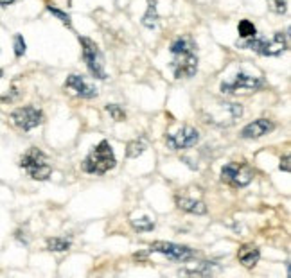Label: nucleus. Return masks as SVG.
<instances>
[{"label": "nucleus", "instance_id": "obj_18", "mask_svg": "<svg viewBox=\"0 0 291 278\" xmlns=\"http://www.w3.org/2000/svg\"><path fill=\"white\" fill-rule=\"evenodd\" d=\"M144 151H146V144H144L142 140H138V138L128 142V146H126V156H128V158H138Z\"/></svg>", "mask_w": 291, "mask_h": 278}, {"label": "nucleus", "instance_id": "obj_1", "mask_svg": "<svg viewBox=\"0 0 291 278\" xmlns=\"http://www.w3.org/2000/svg\"><path fill=\"white\" fill-rule=\"evenodd\" d=\"M171 70L176 79H187L198 72V56L194 52V43L189 38H178L171 43Z\"/></svg>", "mask_w": 291, "mask_h": 278}, {"label": "nucleus", "instance_id": "obj_21", "mask_svg": "<svg viewBox=\"0 0 291 278\" xmlns=\"http://www.w3.org/2000/svg\"><path fill=\"white\" fill-rule=\"evenodd\" d=\"M106 112L110 113L113 120H117V122H122V120H126V113H124V110L119 106V104H108Z\"/></svg>", "mask_w": 291, "mask_h": 278}, {"label": "nucleus", "instance_id": "obj_5", "mask_svg": "<svg viewBox=\"0 0 291 278\" xmlns=\"http://www.w3.org/2000/svg\"><path fill=\"white\" fill-rule=\"evenodd\" d=\"M81 49H83V58L86 63V68L95 79H106V70H104V56L101 49L97 47V43L92 42L90 38H79Z\"/></svg>", "mask_w": 291, "mask_h": 278}, {"label": "nucleus", "instance_id": "obj_8", "mask_svg": "<svg viewBox=\"0 0 291 278\" xmlns=\"http://www.w3.org/2000/svg\"><path fill=\"white\" fill-rule=\"evenodd\" d=\"M241 115H243V106L238 102H218V115L216 113L207 115L205 122L225 128V126L234 124L238 118H241Z\"/></svg>", "mask_w": 291, "mask_h": 278}, {"label": "nucleus", "instance_id": "obj_7", "mask_svg": "<svg viewBox=\"0 0 291 278\" xmlns=\"http://www.w3.org/2000/svg\"><path fill=\"white\" fill-rule=\"evenodd\" d=\"M264 81L261 77L250 76L244 72H239L230 83H221V92L223 94H252L256 90L262 88Z\"/></svg>", "mask_w": 291, "mask_h": 278}, {"label": "nucleus", "instance_id": "obj_23", "mask_svg": "<svg viewBox=\"0 0 291 278\" xmlns=\"http://www.w3.org/2000/svg\"><path fill=\"white\" fill-rule=\"evenodd\" d=\"M47 11H49V13H52L54 16L58 18V20H61V22H63V24H65L67 27H70V16H68L67 13L60 11V9H56V7H52V6H47Z\"/></svg>", "mask_w": 291, "mask_h": 278}, {"label": "nucleus", "instance_id": "obj_14", "mask_svg": "<svg viewBox=\"0 0 291 278\" xmlns=\"http://www.w3.org/2000/svg\"><path fill=\"white\" fill-rule=\"evenodd\" d=\"M238 259L244 267H248L250 269V267H254L257 262H259V259H261V251H259V248L254 246V244H243L238 251Z\"/></svg>", "mask_w": 291, "mask_h": 278}, {"label": "nucleus", "instance_id": "obj_19", "mask_svg": "<svg viewBox=\"0 0 291 278\" xmlns=\"http://www.w3.org/2000/svg\"><path fill=\"white\" fill-rule=\"evenodd\" d=\"M238 31H239V36L243 38V40H246V38H254V36H257V29L256 25L252 24L250 20H241L238 25Z\"/></svg>", "mask_w": 291, "mask_h": 278}, {"label": "nucleus", "instance_id": "obj_11", "mask_svg": "<svg viewBox=\"0 0 291 278\" xmlns=\"http://www.w3.org/2000/svg\"><path fill=\"white\" fill-rule=\"evenodd\" d=\"M166 142L171 149H189L194 147L198 142H200V131L190 128V126H184L178 133L174 135H167L166 136Z\"/></svg>", "mask_w": 291, "mask_h": 278}, {"label": "nucleus", "instance_id": "obj_24", "mask_svg": "<svg viewBox=\"0 0 291 278\" xmlns=\"http://www.w3.org/2000/svg\"><path fill=\"white\" fill-rule=\"evenodd\" d=\"M268 4L272 7V11L279 13V15H284L286 13V0H268Z\"/></svg>", "mask_w": 291, "mask_h": 278}, {"label": "nucleus", "instance_id": "obj_16", "mask_svg": "<svg viewBox=\"0 0 291 278\" xmlns=\"http://www.w3.org/2000/svg\"><path fill=\"white\" fill-rule=\"evenodd\" d=\"M142 25L148 29H154L158 25V11H156V2L149 0V6L146 15L142 16Z\"/></svg>", "mask_w": 291, "mask_h": 278}, {"label": "nucleus", "instance_id": "obj_3", "mask_svg": "<svg viewBox=\"0 0 291 278\" xmlns=\"http://www.w3.org/2000/svg\"><path fill=\"white\" fill-rule=\"evenodd\" d=\"M288 45H290L288 34H284V33H275L270 40L254 36V38H246L243 42H238L239 49H252L261 56H279L288 49Z\"/></svg>", "mask_w": 291, "mask_h": 278}, {"label": "nucleus", "instance_id": "obj_27", "mask_svg": "<svg viewBox=\"0 0 291 278\" xmlns=\"http://www.w3.org/2000/svg\"><path fill=\"white\" fill-rule=\"evenodd\" d=\"M2 76H4V72H2V70H0V77H2Z\"/></svg>", "mask_w": 291, "mask_h": 278}, {"label": "nucleus", "instance_id": "obj_4", "mask_svg": "<svg viewBox=\"0 0 291 278\" xmlns=\"http://www.w3.org/2000/svg\"><path fill=\"white\" fill-rule=\"evenodd\" d=\"M20 167L29 174L36 181H45L52 174V165L49 162L47 154L40 151L38 147H31L27 153L22 156Z\"/></svg>", "mask_w": 291, "mask_h": 278}, {"label": "nucleus", "instance_id": "obj_13", "mask_svg": "<svg viewBox=\"0 0 291 278\" xmlns=\"http://www.w3.org/2000/svg\"><path fill=\"white\" fill-rule=\"evenodd\" d=\"M274 128L275 124L272 120H268V118H257V120L246 124L243 130H241V138H244V140H257V138L268 135L270 131H274Z\"/></svg>", "mask_w": 291, "mask_h": 278}, {"label": "nucleus", "instance_id": "obj_6", "mask_svg": "<svg viewBox=\"0 0 291 278\" xmlns=\"http://www.w3.org/2000/svg\"><path fill=\"white\" fill-rule=\"evenodd\" d=\"M221 180L232 187H246L254 180V169L244 162H232L221 169Z\"/></svg>", "mask_w": 291, "mask_h": 278}, {"label": "nucleus", "instance_id": "obj_10", "mask_svg": "<svg viewBox=\"0 0 291 278\" xmlns=\"http://www.w3.org/2000/svg\"><path fill=\"white\" fill-rule=\"evenodd\" d=\"M151 251L154 253H160L171 261H178V262H187L194 257V249L189 248V246H182V244H174V243H166V241H156V243L151 244Z\"/></svg>", "mask_w": 291, "mask_h": 278}, {"label": "nucleus", "instance_id": "obj_15", "mask_svg": "<svg viewBox=\"0 0 291 278\" xmlns=\"http://www.w3.org/2000/svg\"><path fill=\"white\" fill-rule=\"evenodd\" d=\"M176 207L187 213H194V215H203V213H207L205 203L196 201V199H190V197H185V196H176Z\"/></svg>", "mask_w": 291, "mask_h": 278}, {"label": "nucleus", "instance_id": "obj_9", "mask_svg": "<svg viewBox=\"0 0 291 278\" xmlns=\"http://www.w3.org/2000/svg\"><path fill=\"white\" fill-rule=\"evenodd\" d=\"M11 120L13 124L20 128L22 131H31L43 122V113L36 106L17 108V110L11 112Z\"/></svg>", "mask_w": 291, "mask_h": 278}, {"label": "nucleus", "instance_id": "obj_12", "mask_svg": "<svg viewBox=\"0 0 291 278\" xmlns=\"http://www.w3.org/2000/svg\"><path fill=\"white\" fill-rule=\"evenodd\" d=\"M65 90H68L70 94L77 95L81 99H94V97H97V88L88 84L85 81V77L77 76V74H72V76L67 77Z\"/></svg>", "mask_w": 291, "mask_h": 278}, {"label": "nucleus", "instance_id": "obj_20", "mask_svg": "<svg viewBox=\"0 0 291 278\" xmlns=\"http://www.w3.org/2000/svg\"><path fill=\"white\" fill-rule=\"evenodd\" d=\"M131 226L137 231H151L154 228V223L149 217H140V219H131Z\"/></svg>", "mask_w": 291, "mask_h": 278}, {"label": "nucleus", "instance_id": "obj_17", "mask_svg": "<svg viewBox=\"0 0 291 278\" xmlns=\"http://www.w3.org/2000/svg\"><path fill=\"white\" fill-rule=\"evenodd\" d=\"M47 248L51 251L61 253V251H67L70 248V241L65 239V237H52V239H47Z\"/></svg>", "mask_w": 291, "mask_h": 278}, {"label": "nucleus", "instance_id": "obj_22", "mask_svg": "<svg viewBox=\"0 0 291 278\" xmlns=\"http://www.w3.org/2000/svg\"><path fill=\"white\" fill-rule=\"evenodd\" d=\"M25 49H27V45H25L24 36L15 34V56H17V58H22L25 54Z\"/></svg>", "mask_w": 291, "mask_h": 278}, {"label": "nucleus", "instance_id": "obj_26", "mask_svg": "<svg viewBox=\"0 0 291 278\" xmlns=\"http://www.w3.org/2000/svg\"><path fill=\"white\" fill-rule=\"evenodd\" d=\"M15 0H0V7H6V6H11Z\"/></svg>", "mask_w": 291, "mask_h": 278}, {"label": "nucleus", "instance_id": "obj_2", "mask_svg": "<svg viewBox=\"0 0 291 278\" xmlns=\"http://www.w3.org/2000/svg\"><path fill=\"white\" fill-rule=\"evenodd\" d=\"M115 164H117V160H115V154H113L110 142L101 140L83 160V171L88 172V174L101 176V174H106L108 171H112Z\"/></svg>", "mask_w": 291, "mask_h": 278}, {"label": "nucleus", "instance_id": "obj_25", "mask_svg": "<svg viewBox=\"0 0 291 278\" xmlns=\"http://www.w3.org/2000/svg\"><path fill=\"white\" fill-rule=\"evenodd\" d=\"M280 171H284V172H290V156L286 154L284 158H280V165H279Z\"/></svg>", "mask_w": 291, "mask_h": 278}]
</instances>
